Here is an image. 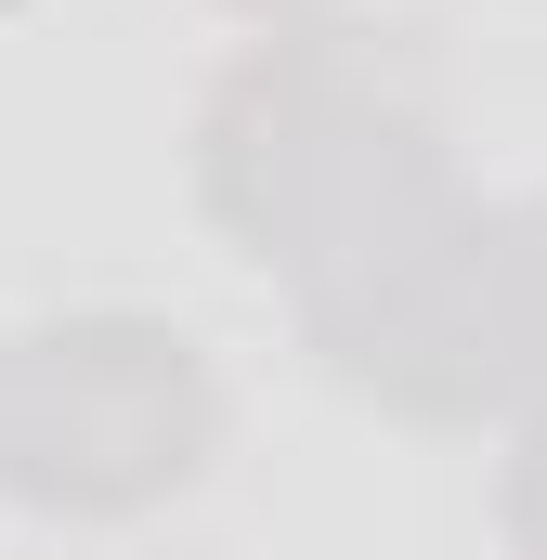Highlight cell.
Masks as SVG:
<instances>
[{"label":"cell","mask_w":547,"mask_h":560,"mask_svg":"<svg viewBox=\"0 0 547 560\" xmlns=\"http://www.w3.org/2000/svg\"><path fill=\"white\" fill-rule=\"evenodd\" d=\"M196 196L261 275L300 287V326L469 209L443 105L392 26H274L248 66H222V92L196 105Z\"/></svg>","instance_id":"6da1fadb"},{"label":"cell","mask_w":547,"mask_h":560,"mask_svg":"<svg viewBox=\"0 0 547 560\" xmlns=\"http://www.w3.org/2000/svg\"><path fill=\"white\" fill-rule=\"evenodd\" d=\"M222 456V378L170 313H66L0 339V495L131 522Z\"/></svg>","instance_id":"7a4b0ae2"},{"label":"cell","mask_w":547,"mask_h":560,"mask_svg":"<svg viewBox=\"0 0 547 560\" xmlns=\"http://www.w3.org/2000/svg\"><path fill=\"white\" fill-rule=\"evenodd\" d=\"M496 509H509L522 560H547V405H535V430L509 443V482H496Z\"/></svg>","instance_id":"3957f363"},{"label":"cell","mask_w":547,"mask_h":560,"mask_svg":"<svg viewBox=\"0 0 547 560\" xmlns=\"http://www.w3.org/2000/svg\"><path fill=\"white\" fill-rule=\"evenodd\" d=\"M235 13H274V26H300V13H313V0H235Z\"/></svg>","instance_id":"277c9868"}]
</instances>
